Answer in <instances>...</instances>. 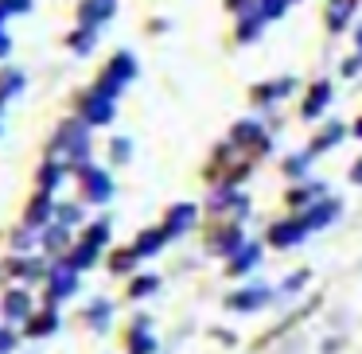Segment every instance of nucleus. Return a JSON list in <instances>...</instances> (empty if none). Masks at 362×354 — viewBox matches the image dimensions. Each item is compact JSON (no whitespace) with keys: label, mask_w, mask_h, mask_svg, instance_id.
Returning a JSON list of instances; mask_svg holds the SVG:
<instances>
[{"label":"nucleus","mask_w":362,"mask_h":354,"mask_svg":"<svg viewBox=\"0 0 362 354\" xmlns=\"http://www.w3.org/2000/svg\"><path fill=\"white\" fill-rule=\"evenodd\" d=\"M51 214H59L55 203H51V195H43V191H40V195L32 199V206L24 211V226H47Z\"/></svg>","instance_id":"9b49d317"},{"label":"nucleus","mask_w":362,"mask_h":354,"mask_svg":"<svg viewBox=\"0 0 362 354\" xmlns=\"http://www.w3.org/2000/svg\"><path fill=\"white\" fill-rule=\"evenodd\" d=\"M8 273H16V276H28V281H40V276H51V269H47V265H40V261H28V257H20V261H8Z\"/></svg>","instance_id":"a211bd4d"},{"label":"nucleus","mask_w":362,"mask_h":354,"mask_svg":"<svg viewBox=\"0 0 362 354\" xmlns=\"http://www.w3.org/2000/svg\"><path fill=\"white\" fill-rule=\"evenodd\" d=\"M358 71H362V59H358V55L346 59V63H343V74H346V78H351V74H358Z\"/></svg>","instance_id":"c9c22d12"},{"label":"nucleus","mask_w":362,"mask_h":354,"mask_svg":"<svg viewBox=\"0 0 362 354\" xmlns=\"http://www.w3.org/2000/svg\"><path fill=\"white\" fill-rule=\"evenodd\" d=\"M35 179H40V191H43V195H47V191H55L59 179H63V164H59V160H47V164L40 167V175H35Z\"/></svg>","instance_id":"6ab92c4d"},{"label":"nucleus","mask_w":362,"mask_h":354,"mask_svg":"<svg viewBox=\"0 0 362 354\" xmlns=\"http://www.w3.org/2000/svg\"><path fill=\"white\" fill-rule=\"evenodd\" d=\"M269 296H273V288H265V284H253V288L234 292V296L226 300V307H234V312H257V307L269 304Z\"/></svg>","instance_id":"423d86ee"},{"label":"nucleus","mask_w":362,"mask_h":354,"mask_svg":"<svg viewBox=\"0 0 362 354\" xmlns=\"http://www.w3.org/2000/svg\"><path fill=\"white\" fill-rule=\"evenodd\" d=\"M66 245H71V234H66V226H47V234H43V249L59 253V249H66Z\"/></svg>","instance_id":"393cba45"},{"label":"nucleus","mask_w":362,"mask_h":354,"mask_svg":"<svg viewBox=\"0 0 362 354\" xmlns=\"http://www.w3.org/2000/svg\"><path fill=\"white\" fill-rule=\"evenodd\" d=\"M257 257H261V245H253V242H245V249H238L234 257H230V273L234 276H242V273H250L253 265H257Z\"/></svg>","instance_id":"ddd939ff"},{"label":"nucleus","mask_w":362,"mask_h":354,"mask_svg":"<svg viewBox=\"0 0 362 354\" xmlns=\"http://www.w3.org/2000/svg\"><path fill=\"white\" fill-rule=\"evenodd\" d=\"M110 156H113V164H125L129 160V136H117V141L110 144Z\"/></svg>","instance_id":"72a5a7b5"},{"label":"nucleus","mask_w":362,"mask_h":354,"mask_svg":"<svg viewBox=\"0 0 362 354\" xmlns=\"http://www.w3.org/2000/svg\"><path fill=\"white\" fill-rule=\"evenodd\" d=\"M110 304L105 300H98V304H90V312H86V319L94 323V331H105V323H110Z\"/></svg>","instance_id":"c85d7f7f"},{"label":"nucleus","mask_w":362,"mask_h":354,"mask_svg":"<svg viewBox=\"0 0 362 354\" xmlns=\"http://www.w3.org/2000/svg\"><path fill=\"white\" fill-rule=\"evenodd\" d=\"M110 269H113V273H129V269H136V253H133V249H121V253H113Z\"/></svg>","instance_id":"2f4dec72"},{"label":"nucleus","mask_w":362,"mask_h":354,"mask_svg":"<svg viewBox=\"0 0 362 354\" xmlns=\"http://www.w3.org/2000/svg\"><path fill=\"white\" fill-rule=\"evenodd\" d=\"M113 8H117V0H82L78 4V24L82 28H98V24H105V20L113 16Z\"/></svg>","instance_id":"0eeeda50"},{"label":"nucleus","mask_w":362,"mask_h":354,"mask_svg":"<svg viewBox=\"0 0 362 354\" xmlns=\"http://www.w3.org/2000/svg\"><path fill=\"white\" fill-rule=\"evenodd\" d=\"M0 312H4V319H28L32 315V300H28L24 288H12L0 300Z\"/></svg>","instance_id":"9d476101"},{"label":"nucleus","mask_w":362,"mask_h":354,"mask_svg":"<svg viewBox=\"0 0 362 354\" xmlns=\"http://www.w3.org/2000/svg\"><path fill=\"white\" fill-rule=\"evenodd\" d=\"M354 136H362V117H358V121H354Z\"/></svg>","instance_id":"37998d69"},{"label":"nucleus","mask_w":362,"mask_h":354,"mask_svg":"<svg viewBox=\"0 0 362 354\" xmlns=\"http://www.w3.org/2000/svg\"><path fill=\"white\" fill-rule=\"evenodd\" d=\"M335 214H339V203H335V199H327V203H315V206H312V211H308L300 222H304L308 230H315V226H327V222L335 218Z\"/></svg>","instance_id":"4468645a"},{"label":"nucleus","mask_w":362,"mask_h":354,"mask_svg":"<svg viewBox=\"0 0 362 354\" xmlns=\"http://www.w3.org/2000/svg\"><path fill=\"white\" fill-rule=\"evenodd\" d=\"M304 234H308V226H304V222H276V226L273 230H269V245H281V249H284V245H300V242H304Z\"/></svg>","instance_id":"6e6552de"},{"label":"nucleus","mask_w":362,"mask_h":354,"mask_svg":"<svg viewBox=\"0 0 362 354\" xmlns=\"http://www.w3.org/2000/svg\"><path fill=\"white\" fill-rule=\"evenodd\" d=\"M28 323H32V327H28V335H32V338H40V335H55V327H59V315L47 307L43 315H32Z\"/></svg>","instance_id":"aec40b11"},{"label":"nucleus","mask_w":362,"mask_h":354,"mask_svg":"<svg viewBox=\"0 0 362 354\" xmlns=\"http://www.w3.org/2000/svg\"><path fill=\"white\" fill-rule=\"evenodd\" d=\"M74 175H78V183H82V199H86V203H105V199L113 195V179L102 167L86 164V167H74Z\"/></svg>","instance_id":"f03ea898"},{"label":"nucleus","mask_w":362,"mask_h":354,"mask_svg":"<svg viewBox=\"0 0 362 354\" xmlns=\"http://www.w3.org/2000/svg\"><path fill=\"white\" fill-rule=\"evenodd\" d=\"M351 179H354V183H362V160H358V164L351 167Z\"/></svg>","instance_id":"a19ab883"},{"label":"nucleus","mask_w":362,"mask_h":354,"mask_svg":"<svg viewBox=\"0 0 362 354\" xmlns=\"http://www.w3.org/2000/svg\"><path fill=\"white\" fill-rule=\"evenodd\" d=\"M12 346H16V335H12V327H4V331H0V354L12 350Z\"/></svg>","instance_id":"f704fd0d"},{"label":"nucleus","mask_w":362,"mask_h":354,"mask_svg":"<svg viewBox=\"0 0 362 354\" xmlns=\"http://www.w3.org/2000/svg\"><path fill=\"white\" fill-rule=\"evenodd\" d=\"M304 281H308V273H300V276H288V281H284V292H296Z\"/></svg>","instance_id":"e433bc0d"},{"label":"nucleus","mask_w":362,"mask_h":354,"mask_svg":"<svg viewBox=\"0 0 362 354\" xmlns=\"http://www.w3.org/2000/svg\"><path fill=\"white\" fill-rule=\"evenodd\" d=\"M129 350L133 354H156V338L148 335V327H136L133 335H129Z\"/></svg>","instance_id":"5701e85b"},{"label":"nucleus","mask_w":362,"mask_h":354,"mask_svg":"<svg viewBox=\"0 0 362 354\" xmlns=\"http://www.w3.org/2000/svg\"><path fill=\"white\" fill-rule=\"evenodd\" d=\"M4 16H12V12H8V4H4V0H0V24H4Z\"/></svg>","instance_id":"79ce46f5"},{"label":"nucleus","mask_w":362,"mask_h":354,"mask_svg":"<svg viewBox=\"0 0 362 354\" xmlns=\"http://www.w3.org/2000/svg\"><path fill=\"white\" fill-rule=\"evenodd\" d=\"M8 47H12V43H8V35H4V32H0V59H4V55H8Z\"/></svg>","instance_id":"ea45409f"},{"label":"nucleus","mask_w":362,"mask_h":354,"mask_svg":"<svg viewBox=\"0 0 362 354\" xmlns=\"http://www.w3.org/2000/svg\"><path fill=\"white\" fill-rule=\"evenodd\" d=\"M78 288V273L71 265H51V276H47V304H59V300L74 296Z\"/></svg>","instance_id":"39448f33"},{"label":"nucleus","mask_w":362,"mask_h":354,"mask_svg":"<svg viewBox=\"0 0 362 354\" xmlns=\"http://www.w3.org/2000/svg\"><path fill=\"white\" fill-rule=\"evenodd\" d=\"M20 90H24V74L20 71H0V102L12 98V94H20Z\"/></svg>","instance_id":"b1692460"},{"label":"nucleus","mask_w":362,"mask_h":354,"mask_svg":"<svg viewBox=\"0 0 362 354\" xmlns=\"http://www.w3.org/2000/svg\"><path fill=\"white\" fill-rule=\"evenodd\" d=\"M327 102H331V82L323 78V82H315L312 94L304 98V110H300V113H304V117H320L323 105H327Z\"/></svg>","instance_id":"f8f14e48"},{"label":"nucleus","mask_w":362,"mask_h":354,"mask_svg":"<svg viewBox=\"0 0 362 354\" xmlns=\"http://www.w3.org/2000/svg\"><path fill=\"white\" fill-rule=\"evenodd\" d=\"M354 12V0H331V8H327V28L331 32H343L346 20H351Z\"/></svg>","instance_id":"f3484780"},{"label":"nucleus","mask_w":362,"mask_h":354,"mask_svg":"<svg viewBox=\"0 0 362 354\" xmlns=\"http://www.w3.org/2000/svg\"><path fill=\"white\" fill-rule=\"evenodd\" d=\"M4 4H8V12H28L32 8V0H4Z\"/></svg>","instance_id":"4c0bfd02"},{"label":"nucleus","mask_w":362,"mask_h":354,"mask_svg":"<svg viewBox=\"0 0 362 354\" xmlns=\"http://www.w3.org/2000/svg\"><path fill=\"white\" fill-rule=\"evenodd\" d=\"M82 222V206H59V226H78Z\"/></svg>","instance_id":"473e14b6"},{"label":"nucleus","mask_w":362,"mask_h":354,"mask_svg":"<svg viewBox=\"0 0 362 354\" xmlns=\"http://www.w3.org/2000/svg\"><path fill=\"white\" fill-rule=\"evenodd\" d=\"M354 40H358V47H362V28H358V32H354Z\"/></svg>","instance_id":"c03bdc74"},{"label":"nucleus","mask_w":362,"mask_h":354,"mask_svg":"<svg viewBox=\"0 0 362 354\" xmlns=\"http://www.w3.org/2000/svg\"><path fill=\"white\" fill-rule=\"evenodd\" d=\"M86 245H94V249H102L105 242H110V222H94V226L86 230V237H82Z\"/></svg>","instance_id":"c756f323"},{"label":"nucleus","mask_w":362,"mask_h":354,"mask_svg":"<svg viewBox=\"0 0 362 354\" xmlns=\"http://www.w3.org/2000/svg\"><path fill=\"white\" fill-rule=\"evenodd\" d=\"M129 78H136V63H133V55L129 51H121V55H113L110 59V66L102 71V78H98V94H105V98H117L121 90H125V82Z\"/></svg>","instance_id":"f257e3e1"},{"label":"nucleus","mask_w":362,"mask_h":354,"mask_svg":"<svg viewBox=\"0 0 362 354\" xmlns=\"http://www.w3.org/2000/svg\"><path fill=\"white\" fill-rule=\"evenodd\" d=\"M261 28H265V16H261V8H253L250 16H242V24H238V43H250Z\"/></svg>","instance_id":"4be33fe9"},{"label":"nucleus","mask_w":362,"mask_h":354,"mask_svg":"<svg viewBox=\"0 0 362 354\" xmlns=\"http://www.w3.org/2000/svg\"><path fill=\"white\" fill-rule=\"evenodd\" d=\"M156 288H160V276H133V284H129V296H133V300H144V296H152Z\"/></svg>","instance_id":"bb28decb"},{"label":"nucleus","mask_w":362,"mask_h":354,"mask_svg":"<svg viewBox=\"0 0 362 354\" xmlns=\"http://www.w3.org/2000/svg\"><path fill=\"white\" fill-rule=\"evenodd\" d=\"M308 152H300V156H288L284 160V175H288V179H300V175H304V167H308Z\"/></svg>","instance_id":"7c9ffc66"},{"label":"nucleus","mask_w":362,"mask_h":354,"mask_svg":"<svg viewBox=\"0 0 362 354\" xmlns=\"http://www.w3.org/2000/svg\"><path fill=\"white\" fill-rule=\"evenodd\" d=\"M195 218H199V206H195V203H180V206H172V211H168V218H164V230H168V237L183 234V230H187Z\"/></svg>","instance_id":"1a4fd4ad"},{"label":"nucleus","mask_w":362,"mask_h":354,"mask_svg":"<svg viewBox=\"0 0 362 354\" xmlns=\"http://www.w3.org/2000/svg\"><path fill=\"white\" fill-rule=\"evenodd\" d=\"M288 90H296V78H281V82H273V86H253V102H276V98H284Z\"/></svg>","instance_id":"dca6fc26"},{"label":"nucleus","mask_w":362,"mask_h":354,"mask_svg":"<svg viewBox=\"0 0 362 354\" xmlns=\"http://www.w3.org/2000/svg\"><path fill=\"white\" fill-rule=\"evenodd\" d=\"M339 136H343V125H327V133H320L312 141V148H308V156H315V152L331 148V144H339Z\"/></svg>","instance_id":"cd10ccee"},{"label":"nucleus","mask_w":362,"mask_h":354,"mask_svg":"<svg viewBox=\"0 0 362 354\" xmlns=\"http://www.w3.org/2000/svg\"><path fill=\"white\" fill-rule=\"evenodd\" d=\"M66 47L78 51V55H86L90 47H94V28H78V32L66 35Z\"/></svg>","instance_id":"a878e982"},{"label":"nucleus","mask_w":362,"mask_h":354,"mask_svg":"<svg viewBox=\"0 0 362 354\" xmlns=\"http://www.w3.org/2000/svg\"><path fill=\"white\" fill-rule=\"evenodd\" d=\"M320 191H323L320 183H308V187H296V191H288V206H296V211H312V206H315L312 199L320 195Z\"/></svg>","instance_id":"412c9836"},{"label":"nucleus","mask_w":362,"mask_h":354,"mask_svg":"<svg viewBox=\"0 0 362 354\" xmlns=\"http://www.w3.org/2000/svg\"><path fill=\"white\" fill-rule=\"evenodd\" d=\"M164 242H168V230H144V234L133 242V253L136 257H152Z\"/></svg>","instance_id":"2eb2a0df"},{"label":"nucleus","mask_w":362,"mask_h":354,"mask_svg":"<svg viewBox=\"0 0 362 354\" xmlns=\"http://www.w3.org/2000/svg\"><path fill=\"white\" fill-rule=\"evenodd\" d=\"M230 148H250L253 156H265L273 144H269L265 129H261L257 121H238L234 133H230Z\"/></svg>","instance_id":"7ed1b4c3"},{"label":"nucleus","mask_w":362,"mask_h":354,"mask_svg":"<svg viewBox=\"0 0 362 354\" xmlns=\"http://www.w3.org/2000/svg\"><path fill=\"white\" fill-rule=\"evenodd\" d=\"M28 245H32V234H28V230H20V234H16V249H28Z\"/></svg>","instance_id":"58836bf2"},{"label":"nucleus","mask_w":362,"mask_h":354,"mask_svg":"<svg viewBox=\"0 0 362 354\" xmlns=\"http://www.w3.org/2000/svg\"><path fill=\"white\" fill-rule=\"evenodd\" d=\"M78 121H86V125H105V121H113V98L98 94V90L82 94L78 98Z\"/></svg>","instance_id":"20e7f679"}]
</instances>
